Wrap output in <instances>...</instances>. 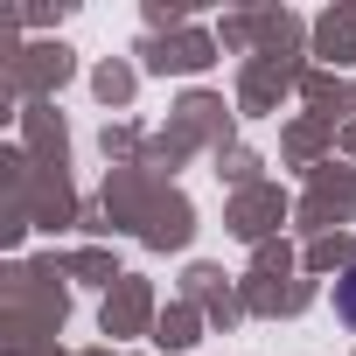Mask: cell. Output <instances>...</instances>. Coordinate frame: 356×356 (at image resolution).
<instances>
[{"instance_id": "1", "label": "cell", "mask_w": 356, "mask_h": 356, "mask_svg": "<svg viewBox=\"0 0 356 356\" xmlns=\"http://www.w3.org/2000/svg\"><path fill=\"white\" fill-rule=\"evenodd\" d=\"M335 321H349V328H356V266L335 280Z\"/></svg>"}]
</instances>
